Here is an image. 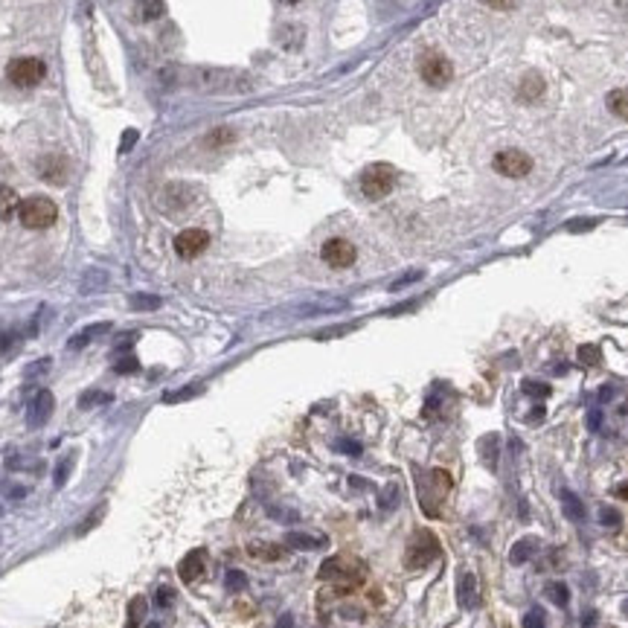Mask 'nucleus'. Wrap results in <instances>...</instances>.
<instances>
[{"label": "nucleus", "mask_w": 628, "mask_h": 628, "mask_svg": "<svg viewBox=\"0 0 628 628\" xmlns=\"http://www.w3.org/2000/svg\"><path fill=\"white\" fill-rule=\"evenodd\" d=\"M352 567H358V564H355V562H349V558H343V555H332L329 562L320 564L317 576L323 579V582H341V584H343L341 591H352L355 584H358L361 579H364V567L355 570V573H352Z\"/></svg>", "instance_id": "obj_5"}, {"label": "nucleus", "mask_w": 628, "mask_h": 628, "mask_svg": "<svg viewBox=\"0 0 628 628\" xmlns=\"http://www.w3.org/2000/svg\"><path fill=\"white\" fill-rule=\"evenodd\" d=\"M582 361H596V349H582Z\"/></svg>", "instance_id": "obj_42"}, {"label": "nucleus", "mask_w": 628, "mask_h": 628, "mask_svg": "<svg viewBox=\"0 0 628 628\" xmlns=\"http://www.w3.org/2000/svg\"><path fill=\"white\" fill-rule=\"evenodd\" d=\"M533 553H535V538H521V541H515V547L509 550V562L526 564L529 558H533Z\"/></svg>", "instance_id": "obj_20"}, {"label": "nucleus", "mask_w": 628, "mask_h": 628, "mask_svg": "<svg viewBox=\"0 0 628 628\" xmlns=\"http://www.w3.org/2000/svg\"><path fill=\"white\" fill-rule=\"evenodd\" d=\"M399 500V486H387L384 492H381V497H379V506L381 509H390Z\"/></svg>", "instance_id": "obj_33"}, {"label": "nucleus", "mask_w": 628, "mask_h": 628, "mask_svg": "<svg viewBox=\"0 0 628 628\" xmlns=\"http://www.w3.org/2000/svg\"><path fill=\"white\" fill-rule=\"evenodd\" d=\"M35 172L41 175V180H47L53 187L67 184V160L61 155H44L35 163Z\"/></svg>", "instance_id": "obj_11"}, {"label": "nucleus", "mask_w": 628, "mask_h": 628, "mask_svg": "<svg viewBox=\"0 0 628 628\" xmlns=\"http://www.w3.org/2000/svg\"><path fill=\"white\" fill-rule=\"evenodd\" d=\"M544 96V79L541 76H535V73H526L524 79H521V88H518V99L521 102H526V105H533V102H538Z\"/></svg>", "instance_id": "obj_16"}, {"label": "nucleus", "mask_w": 628, "mask_h": 628, "mask_svg": "<svg viewBox=\"0 0 628 628\" xmlns=\"http://www.w3.org/2000/svg\"><path fill=\"white\" fill-rule=\"evenodd\" d=\"M247 555L259 558V562H279L285 555V550L279 544H268V541H250L247 544Z\"/></svg>", "instance_id": "obj_18"}, {"label": "nucleus", "mask_w": 628, "mask_h": 628, "mask_svg": "<svg viewBox=\"0 0 628 628\" xmlns=\"http://www.w3.org/2000/svg\"><path fill=\"white\" fill-rule=\"evenodd\" d=\"M524 628H544V611L541 608H533L524 617Z\"/></svg>", "instance_id": "obj_35"}, {"label": "nucleus", "mask_w": 628, "mask_h": 628, "mask_svg": "<svg viewBox=\"0 0 628 628\" xmlns=\"http://www.w3.org/2000/svg\"><path fill=\"white\" fill-rule=\"evenodd\" d=\"M178 79H187V85L204 93H250L254 91V82L245 73H236V70H216V67H198L189 70V73H178Z\"/></svg>", "instance_id": "obj_1"}, {"label": "nucleus", "mask_w": 628, "mask_h": 628, "mask_svg": "<svg viewBox=\"0 0 628 628\" xmlns=\"http://www.w3.org/2000/svg\"><path fill=\"white\" fill-rule=\"evenodd\" d=\"M111 401V396L108 393H85V396H82L79 399V408H96V404H108Z\"/></svg>", "instance_id": "obj_32"}, {"label": "nucleus", "mask_w": 628, "mask_h": 628, "mask_svg": "<svg viewBox=\"0 0 628 628\" xmlns=\"http://www.w3.org/2000/svg\"><path fill=\"white\" fill-rule=\"evenodd\" d=\"M225 584L230 591H242L245 584H247V576L242 573V570H227V576H225Z\"/></svg>", "instance_id": "obj_31"}, {"label": "nucleus", "mask_w": 628, "mask_h": 628, "mask_svg": "<svg viewBox=\"0 0 628 628\" xmlns=\"http://www.w3.org/2000/svg\"><path fill=\"white\" fill-rule=\"evenodd\" d=\"M102 515H105V506H99V509H96V512H91V518H85V521H82V524H79V529H76V535H85V533H91V529H93L96 524H99V521H102Z\"/></svg>", "instance_id": "obj_30"}, {"label": "nucleus", "mask_w": 628, "mask_h": 628, "mask_svg": "<svg viewBox=\"0 0 628 628\" xmlns=\"http://www.w3.org/2000/svg\"><path fill=\"white\" fill-rule=\"evenodd\" d=\"M276 628H294V617H291V613H283L279 622H276Z\"/></svg>", "instance_id": "obj_41"}, {"label": "nucleus", "mask_w": 628, "mask_h": 628, "mask_svg": "<svg viewBox=\"0 0 628 628\" xmlns=\"http://www.w3.org/2000/svg\"><path fill=\"white\" fill-rule=\"evenodd\" d=\"M160 305V297H151V294H134L131 297V309L134 312H151Z\"/></svg>", "instance_id": "obj_28"}, {"label": "nucleus", "mask_w": 628, "mask_h": 628, "mask_svg": "<svg viewBox=\"0 0 628 628\" xmlns=\"http://www.w3.org/2000/svg\"><path fill=\"white\" fill-rule=\"evenodd\" d=\"M524 387L529 390V393H541V396H547V393H550V390H547V387H544V384H533V381H526Z\"/></svg>", "instance_id": "obj_40"}, {"label": "nucleus", "mask_w": 628, "mask_h": 628, "mask_svg": "<svg viewBox=\"0 0 628 628\" xmlns=\"http://www.w3.org/2000/svg\"><path fill=\"white\" fill-rule=\"evenodd\" d=\"M111 326L108 323H99V326H91V329H85V332H82V334H76V338L73 341H70V346H73V349H79V346H85V343H91L93 338H99V334H105Z\"/></svg>", "instance_id": "obj_26"}, {"label": "nucleus", "mask_w": 628, "mask_h": 628, "mask_svg": "<svg viewBox=\"0 0 628 628\" xmlns=\"http://www.w3.org/2000/svg\"><path fill=\"white\" fill-rule=\"evenodd\" d=\"M189 201H192V189L187 184H169L160 192V204H163V209H169V213L184 209Z\"/></svg>", "instance_id": "obj_14"}, {"label": "nucleus", "mask_w": 628, "mask_h": 628, "mask_svg": "<svg viewBox=\"0 0 628 628\" xmlns=\"http://www.w3.org/2000/svg\"><path fill=\"white\" fill-rule=\"evenodd\" d=\"M486 6H492V9H512L515 6V0H483Z\"/></svg>", "instance_id": "obj_38"}, {"label": "nucleus", "mask_w": 628, "mask_h": 628, "mask_svg": "<svg viewBox=\"0 0 628 628\" xmlns=\"http://www.w3.org/2000/svg\"><path fill=\"white\" fill-rule=\"evenodd\" d=\"M18 218L26 230H47L55 225V218H59V207H55V201H50L47 195H32V198L21 201Z\"/></svg>", "instance_id": "obj_2"}, {"label": "nucleus", "mask_w": 628, "mask_h": 628, "mask_svg": "<svg viewBox=\"0 0 628 628\" xmlns=\"http://www.w3.org/2000/svg\"><path fill=\"white\" fill-rule=\"evenodd\" d=\"M457 599L463 608H474L480 602V593H477V579L474 573H463L459 576V584H457Z\"/></svg>", "instance_id": "obj_15"}, {"label": "nucleus", "mask_w": 628, "mask_h": 628, "mask_svg": "<svg viewBox=\"0 0 628 628\" xmlns=\"http://www.w3.org/2000/svg\"><path fill=\"white\" fill-rule=\"evenodd\" d=\"M495 169L504 178H524V175L533 172V158L524 155L518 149H506L495 158Z\"/></svg>", "instance_id": "obj_8"}, {"label": "nucleus", "mask_w": 628, "mask_h": 628, "mask_svg": "<svg viewBox=\"0 0 628 628\" xmlns=\"http://www.w3.org/2000/svg\"><path fill=\"white\" fill-rule=\"evenodd\" d=\"M544 593H547L550 599L555 605H567V599H570V591H567V584H562V582H553V584H547V588H544Z\"/></svg>", "instance_id": "obj_27"}, {"label": "nucleus", "mask_w": 628, "mask_h": 628, "mask_svg": "<svg viewBox=\"0 0 628 628\" xmlns=\"http://www.w3.org/2000/svg\"><path fill=\"white\" fill-rule=\"evenodd\" d=\"M204 567H207V553H204L201 547H198V550H189L184 558H180L178 576H180V582L192 584V582H198V579L204 576Z\"/></svg>", "instance_id": "obj_12"}, {"label": "nucleus", "mask_w": 628, "mask_h": 628, "mask_svg": "<svg viewBox=\"0 0 628 628\" xmlns=\"http://www.w3.org/2000/svg\"><path fill=\"white\" fill-rule=\"evenodd\" d=\"M562 506H564V515H567L570 521H579L582 515H584L582 500H579L573 492H567V488H562Z\"/></svg>", "instance_id": "obj_24"}, {"label": "nucleus", "mask_w": 628, "mask_h": 628, "mask_svg": "<svg viewBox=\"0 0 628 628\" xmlns=\"http://www.w3.org/2000/svg\"><path fill=\"white\" fill-rule=\"evenodd\" d=\"M47 76V64L35 59V55H23V59H12L6 64V79L15 88H35L41 85V79Z\"/></svg>", "instance_id": "obj_3"}, {"label": "nucleus", "mask_w": 628, "mask_h": 628, "mask_svg": "<svg viewBox=\"0 0 628 628\" xmlns=\"http://www.w3.org/2000/svg\"><path fill=\"white\" fill-rule=\"evenodd\" d=\"M439 555V541L434 533H428V529H422V533H416L408 544V553H404V567L408 570H419V567H425L428 562H434V558Z\"/></svg>", "instance_id": "obj_6"}, {"label": "nucleus", "mask_w": 628, "mask_h": 628, "mask_svg": "<svg viewBox=\"0 0 628 628\" xmlns=\"http://www.w3.org/2000/svg\"><path fill=\"white\" fill-rule=\"evenodd\" d=\"M233 140H236L233 129H216V131H209V134H207V140H204V143H207L209 149H221V146L233 143Z\"/></svg>", "instance_id": "obj_25"}, {"label": "nucleus", "mask_w": 628, "mask_h": 628, "mask_svg": "<svg viewBox=\"0 0 628 628\" xmlns=\"http://www.w3.org/2000/svg\"><path fill=\"white\" fill-rule=\"evenodd\" d=\"M338 448H341V451H346V454H352V457H358V454H361V448H358L355 442H341Z\"/></svg>", "instance_id": "obj_39"}, {"label": "nucleus", "mask_w": 628, "mask_h": 628, "mask_svg": "<svg viewBox=\"0 0 628 628\" xmlns=\"http://www.w3.org/2000/svg\"><path fill=\"white\" fill-rule=\"evenodd\" d=\"M146 611H149L146 596H134L131 605H129V620H125V628H140V625H143Z\"/></svg>", "instance_id": "obj_21"}, {"label": "nucleus", "mask_w": 628, "mask_h": 628, "mask_svg": "<svg viewBox=\"0 0 628 628\" xmlns=\"http://www.w3.org/2000/svg\"><path fill=\"white\" fill-rule=\"evenodd\" d=\"M396 187V169L387 163H375L361 175V192L367 195L370 201H381L384 195H390Z\"/></svg>", "instance_id": "obj_4"}, {"label": "nucleus", "mask_w": 628, "mask_h": 628, "mask_svg": "<svg viewBox=\"0 0 628 628\" xmlns=\"http://www.w3.org/2000/svg\"><path fill=\"white\" fill-rule=\"evenodd\" d=\"M625 613H628V602H625Z\"/></svg>", "instance_id": "obj_44"}, {"label": "nucleus", "mask_w": 628, "mask_h": 628, "mask_svg": "<svg viewBox=\"0 0 628 628\" xmlns=\"http://www.w3.org/2000/svg\"><path fill=\"white\" fill-rule=\"evenodd\" d=\"M134 143H137V131H134V129H129V131H125V137H122V146H120V151L125 155V151H129Z\"/></svg>", "instance_id": "obj_37"}, {"label": "nucleus", "mask_w": 628, "mask_h": 628, "mask_svg": "<svg viewBox=\"0 0 628 628\" xmlns=\"http://www.w3.org/2000/svg\"><path fill=\"white\" fill-rule=\"evenodd\" d=\"M114 370H117L120 375H129V372H137V370H140V364H137V358H134V355H120V358H117V364H114Z\"/></svg>", "instance_id": "obj_29"}, {"label": "nucleus", "mask_w": 628, "mask_h": 628, "mask_svg": "<svg viewBox=\"0 0 628 628\" xmlns=\"http://www.w3.org/2000/svg\"><path fill=\"white\" fill-rule=\"evenodd\" d=\"M320 256H323V262L329 265V268H349V265L355 262V247L352 242H346V239H329L323 245V250H320Z\"/></svg>", "instance_id": "obj_10"}, {"label": "nucleus", "mask_w": 628, "mask_h": 628, "mask_svg": "<svg viewBox=\"0 0 628 628\" xmlns=\"http://www.w3.org/2000/svg\"><path fill=\"white\" fill-rule=\"evenodd\" d=\"M279 3H288V6H294V3H300V0H279Z\"/></svg>", "instance_id": "obj_43"}, {"label": "nucleus", "mask_w": 628, "mask_h": 628, "mask_svg": "<svg viewBox=\"0 0 628 628\" xmlns=\"http://www.w3.org/2000/svg\"><path fill=\"white\" fill-rule=\"evenodd\" d=\"M172 602H175V591H172V588H158V593H155V605H158V608H172Z\"/></svg>", "instance_id": "obj_34"}, {"label": "nucleus", "mask_w": 628, "mask_h": 628, "mask_svg": "<svg viewBox=\"0 0 628 628\" xmlns=\"http://www.w3.org/2000/svg\"><path fill=\"white\" fill-rule=\"evenodd\" d=\"M419 76H422V82L430 85V88H445L451 82V76H454V67H451V61L445 59V55L430 50V53H425L422 59H419Z\"/></svg>", "instance_id": "obj_7"}, {"label": "nucleus", "mask_w": 628, "mask_h": 628, "mask_svg": "<svg viewBox=\"0 0 628 628\" xmlns=\"http://www.w3.org/2000/svg\"><path fill=\"white\" fill-rule=\"evenodd\" d=\"M18 207H21L18 192L12 187H6V184H0V221H9L12 216L18 213Z\"/></svg>", "instance_id": "obj_19"}, {"label": "nucleus", "mask_w": 628, "mask_h": 628, "mask_svg": "<svg viewBox=\"0 0 628 628\" xmlns=\"http://www.w3.org/2000/svg\"><path fill=\"white\" fill-rule=\"evenodd\" d=\"M599 521H602L605 526H620V512H613V509H602V515H599Z\"/></svg>", "instance_id": "obj_36"}, {"label": "nucleus", "mask_w": 628, "mask_h": 628, "mask_svg": "<svg viewBox=\"0 0 628 628\" xmlns=\"http://www.w3.org/2000/svg\"><path fill=\"white\" fill-rule=\"evenodd\" d=\"M608 108H611V114H617L620 120L628 122V91H611L608 93Z\"/></svg>", "instance_id": "obj_22"}, {"label": "nucleus", "mask_w": 628, "mask_h": 628, "mask_svg": "<svg viewBox=\"0 0 628 628\" xmlns=\"http://www.w3.org/2000/svg\"><path fill=\"white\" fill-rule=\"evenodd\" d=\"M134 15H137V21L151 23L166 15V3L163 0H134Z\"/></svg>", "instance_id": "obj_17"}, {"label": "nucleus", "mask_w": 628, "mask_h": 628, "mask_svg": "<svg viewBox=\"0 0 628 628\" xmlns=\"http://www.w3.org/2000/svg\"><path fill=\"white\" fill-rule=\"evenodd\" d=\"M285 541H288V547H294V550H320V547H326V538H312V535H300V533H291Z\"/></svg>", "instance_id": "obj_23"}, {"label": "nucleus", "mask_w": 628, "mask_h": 628, "mask_svg": "<svg viewBox=\"0 0 628 628\" xmlns=\"http://www.w3.org/2000/svg\"><path fill=\"white\" fill-rule=\"evenodd\" d=\"M207 245H209V236L207 230H198V227H189L175 236V250L180 259H195L198 254H204Z\"/></svg>", "instance_id": "obj_9"}, {"label": "nucleus", "mask_w": 628, "mask_h": 628, "mask_svg": "<svg viewBox=\"0 0 628 628\" xmlns=\"http://www.w3.org/2000/svg\"><path fill=\"white\" fill-rule=\"evenodd\" d=\"M30 416V425L32 428H38V425H44L47 419H50V413H53V393L50 390H38V393L32 396V401H30V410H26Z\"/></svg>", "instance_id": "obj_13"}]
</instances>
